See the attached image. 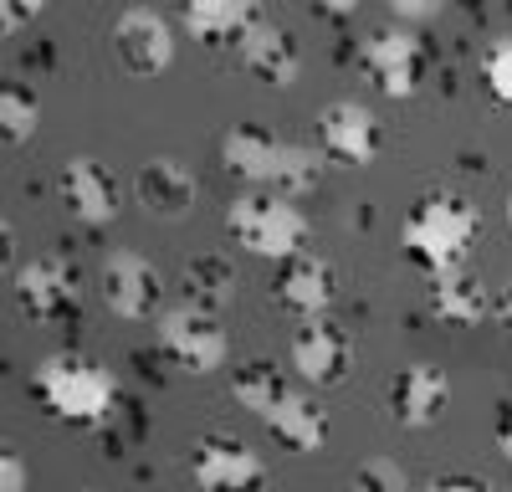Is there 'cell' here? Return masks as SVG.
Wrapping results in <instances>:
<instances>
[{
  "label": "cell",
  "mask_w": 512,
  "mask_h": 492,
  "mask_svg": "<svg viewBox=\"0 0 512 492\" xmlns=\"http://www.w3.org/2000/svg\"><path fill=\"white\" fill-rule=\"evenodd\" d=\"M31 395L52 410L57 421H72V426H98L113 416V405H118V380H113V369L88 359V354H47L36 364V375H31Z\"/></svg>",
  "instance_id": "1"
},
{
  "label": "cell",
  "mask_w": 512,
  "mask_h": 492,
  "mask_svg": "<svg viewBox=\"0 0 512 492\" xmlns=\"http://www.w3.org/2000/svg\"><path fill=\"white\" fill-rule=\"evenodd\" d=\"M482 231V216H477V205L456 195V190H436V195H425L410 205V216H405V252L415 267L425 272H451L466 262V252H472V241Z\"/></svg>",
  "instance_id": "2"
},
{
  "label": "cell",
  "mask_w": 512,
  "mask_h": 492,
  "mask_svg": "<svg viewBox=\"0 0 512 492\" xmlns=\"http://www.w3.org/2000/svg\"><path fill=\"white\" fill-rule=\"evenodd\" d=\"M221 159H226V170L251 180L256 190H277L287 200L297 195H308L323 175V159L303 144H287L267 129H251V123H241V129H231L221 139Z\"/></svg>",
  "instance_id": "3"
},
{
  "label": "cell",
  "mask_w": 512,
  "mask_h": 492,
  "mask_svg": "<svg viewBox=\"0 0 512 492\" xmlns=\"http://www.w3.org/2000/svg\"><path fill=\"white\" fill-rule=\"evenodd\" d=\"M226 231L236 246H246L251 257H272V262H292L308 246V216L303 205L277 195V190H251L236 195L226 205Z\"/></svg>",
  "instance_id": "4"
},
{
  "label": "cell",
  "mask_w": 512,
  "mask_h": 492,
  "mask_svg": "<svg viewBox=\"0 0 512 492\" xmlns=\"http://www.w3.org/2000/svg\"><path fill=\"white\" fill-rule=\"evenodd\" d=\"M190 477L200 492H262L267 487V462L231 431H205L190 446Z\"/></svg>",
  "instance_id": "5"
},
{
  "label": "cell",
  "mask_w": 512,
  "mask_h": 492,
  "mask_svg": "<svg viewBox=\"0 0 512 492\" xmlns=\"http://www.w3.org/2000/svg\"><path fill=\"white\" fill-rule=\"evenodd\" d=\"M16 303L36 323H72L82 313V282L67 257H31L16 267Z\"/></svg>",
  "instance_id": "6"
},
{
  "label": "cell",
  "mask_w": 512,
  "mask_h": 492,
  "mask_svg": "<svg viewBox=\"0 0 512 492\" xmlns=\"http://www.w3.org/2000/svg\"><path fill=\"white\" fill-rule=\"evenodd\" d=\"M159 349L164 359H175L185 375H210V369L226 364V328L210 308H169L159 318Z\"/></svg>",
  "instance_id": "7"
},
{
  "label": "cell",
  "mask_w": 512,
  "mask_h": 492,
  "mask_svg": "<svg viewBox=\"0 0 512 492\" xmlns=\"http://www.w3.org/2000/svg\"><path fill=\"white\" fill-rule=\"evenodd\" d=\"M364 72L374 77V88L384 98H415L420 77H425V47L410 26H379L364 36L359 47Z\"/></svg>",
  "instance_id": "8"
},
{
  "label": "cell",
  "mask_w": 512,
  "mask_h": 492,
  "mask_svg": "<svg viewBox=\"0 0 512 492\" xmlns=\"http://www.w3.org/2000/svg\"><path fill=\"white\" fill-rule=\"evenodd\" d=\"M287 359H292V375L303 380V385L328 390V385H338V380L354 369V339H349L333 318H308V323L292 334Z\"/></svg>",
  "instance_id": "9"
},
{
  "label": "cell",
  "mask_w": 512,
  "mask_h": 492,
  "mask_svg": "<svg viewBox=\"0 0 512 492\" xmlns=\"http://www.w3.org/2000/svg\"><path fill=\"white\" fill-rule=\"evenodd\" d=\"M108 41H113L118 62L128 72H139V77H159L169 62H175V26H169L159 11H149V6H128L113 21Z\"/></svg>",
  "instance_id": "10"
},
{
  "label": "cell",
  "mask_w": 512,
  "mask_h": 492,
  "mask_svg": "<svg viewBox=\"0 0 512 492\" xmlns=\"http://www.w3.org/2000/svg\"><path fill=\"white\" fill-rule=\"evenodd\" d=\"M98 287H103V303L118 318H154L159 303H164V277L139 252H108L103 272H98Z\"/></svg>",
  "instance_id": "11"
},
{
  "label": "cell",
  "mask_w": 512,
  "mask_h": 492,
  "mask_svg": "<svg viewBox=\"0 0 512 492\" xmlns=\"http://www.w3.org/2000/svg\"><path fill=\"white\" fill-rule=\"evenodd\" d=\"M318 139H323V154H333L338 164H374L379 159V144H384V129H379V113L369 103H328L318 113Z\"/></svg>",
  "instance_id": "12"
},
{
  "label": "cell",
  "mask_w": 512,
  "mask_h": 492,
  "mask_svg": "<svg viewBox=\"0 0 512 492\" xmlns=\"http://www.w3.org/2000/svg\"><path fill=\"white\" fill-rule=\"evenodd\" d=\"M57 190H62V205L88 231H103V226L118 221V185L98 159H88V154L67 159L57 170Z\"/></svg>",
  "instance_id": "13"
},
{
  "label": "cell",
  "mask_w": 512,
  "mask_h": 492,
  "mask_svg": "<svg viewBox=\"0 0 512 492\" xmlns=\"http://www.w3.org/2000/svg\"><path fill=\"white\" fill-rule=\"evenodd\" d=\"M134 200L144 205V216H159V221H180L195 211V200H200V180L185 170L180 159H144L139 164V175H134Z\"/></svg>",
  "instance_id": "14"
},
{
  "label": "cell",
  "mask_w": 512,
  "mask_h": 492,
  "mask_svg": "<svg viewBox=\"0 0 512 492\" xmlns=\"http://www.w3.org/2000/svg\"><path fill=\"white\" fill-rule=\"evenodd\" d=\"M446 405H451V380L436 364H405L390 385V416L410 431L436 426L446 416Z\"/></svg>",
  "instance_id": "15"
},
{
  "label": "cell",
  "mask_w": 512,
  "mask_h": 492,
  "mask_svg": "<svg viewBox=\"0 0 512 492\" xmlns=\"http://www.w3.org/2000/svg\"><path fill=\"white\" fill-rule=\"evenodd\" d=\"M272 293H277V303H282L287 313H297L303 323H308V318H328V308H333V298H338V272H333V262L303 252V257L282 262Z\"/></svg>",
  "instance_id": "16"
},
{
  "label": "cell",
  "mask_w": 512,
  "mask_h": 492,
  "mask_svg": "<svg viewBox=\"0 0 512 492\" xmlns=\"http://www.w3.org/2000/svg\"><path fill=\"white\" fill-rule=\"evenodd\" d=\"M241 67L251 77L272 82V88H287V82L297 77V67H303V47H297V36L277 21H256L246 36H241Z\"/></svg>",
  "instance_id": "17"
},
{
  "label": "cell",
  "mask_w": 512,
  "mask_h": 492,
  "mask_svg": "<svg viewBox=\"0 0 512 492\" xmlns=\"http://www.w3.org/2000/svg\"><path fill=\"white\" fill-rule=\"evenodd\" d=\"M262 21L251 0H190L180 11V26L205 41V47H241V36Z\"/></svg>",
  "instance_id": "18"
},
{
  "label": "cell",
  "mask_w": 512,
  "mask_h": 492,
  "mask_svg": "<svg viewBox=\"0 0 512 492\" xmlns=\"http://www.w3.org/2000/svg\"><path fill=\"white\" fill-rule=\"evenodd\" d=\"M262 426H267V431L277 436V446H287V451H323L328 436H333L328 410H323L313 395H303V390H292Z\"/></svg>",
  "instance_id": "19"
},
{
  "label": "cell",
  "mask_w": 512,
  "mask_h": 492,
  "mask_svg": "<svg viewBox=\"0 0 512 492\" xmlns=\"http://www.w3.org/2000/svg\"><path fill=\"white\" fill-rule=\"evenodd\" d=\"M431 313L451 328H472L492 313V293L482 277H472L466 267H451V272L431 277Z\"/></svg>",
  "instance_id": "20"
},
{
  "label": "cell",
  "mask_w": 512,
  "mask_h": 492,
  "mask_svg": "<svg viewBox=\"0 0 512 492\" xmlns=\"http://www.w3.org/2000/svg\"><path fill=\"white\" fill-rule=\"evenodd\" d=\"M241 293V277H236V262L221 257V252H200L185 262V298L195 308H210V313H221L226 303H236Z\"/></svg>",
  "instance_id": "21"
},
{
  "label": "cell",
  "mask_w": 512,
  "mask_h": 492,
  "mask_svg": "<svg viewBox=\"0 0 512 492\" xmlns=\"http://www.w3.org/2000/svg\"><path fill=\"white\" fill-rule=\"evenodd\" d=\"M287 395H292L287 375H282L277 364H267V359H246V364L231 369V400H236L241 410H251L256 421H267Z\"/></svg>",
  "instance_id": "22"
},
{
  "label": "cell",
  "mask_w": 512,
  "mask_h": 492,
  "mask_svg": "<svg viewBox=\"0 0 512 492\" xmlns=\"http://www.w3.org/2000/svg\"><path fill=\"white\" fill-rule=\"evenodd\" d=\"M36 129H41L36 88H26V82H6V88H0V134H6V144H31Z\"/></svg>",
  "instance_id": "23"
},
{
  "label": "cell",
  "mask_w": 512,
  "mask_h": 492,
  "mask_svg": "<svg viewBox=\"0 0 512 492\" xmlns=\"http://www.w3.org/2000/svg\"><path fill=\"white\" fill-rule=\"evenodd\" d=\"M354 492H410V472L390 457H374L354 472Z\"/></svg>",
  "instance_id": "24"
},
{
  "label": "cell",
  "mask_w": 512,
  "mask_h": 492,
  "mask_svg": "<svg viewBox=\"0 0 512 492\" xmlns=\"http://www.w3.org/2000/svg\"><path fill=\"white\" fill-rule=\"evenodd\" d=\"M482 77H487V88H492V98L512 108V36H497L492 47H487Z\"/></svg>",
  "instance_id": "25"
},
{
  "label": "cell",
  "mask_w": 512,
  "mask_h": 492,
  "mask_svg": "<svg viewBox=\"0 0 512 492\" xmlns=\"http://www.w3.org/2000/svg\"><path fill=\"white\" fill-rule=\"evenodd\" d=\"M26 487H31V472L21 462V451H6L0 457V492H26Z\"/></svg>",
  "instance_id": "26"
},
{
  "label": "cell",
  "mask_w": 512,
  "mask_h": 492,
  "mask_svg": "<svg viewBox=\"0 0 512 492\" xmlns=\"http://www.w3.org/2000/svg\"><path fill=\"white\" fill-rule=\"evenodd\" d=\"M431 16H441V6H425V0H395V26H420Z\"/></svg>",
  "instance_id": "27"
},
{
  "label": "cell",
  "mask_w": 512,
  "mask_h": 492,
  "mask_svg": "<svg viewBox=\"0 0 512 492\" xmlns=\"http://www.w3.org/2000/svg\"><path fill=\"white\" fill-rule=\"evenodd\" d=\"M492 318H497V323L507 328V334H512V282L492 293Z\"/></svg>",
  "instance_id": "28"
},
{
  "label": "cell",
  "mask_w": 512,
  "mask_h": 492,
  "mask_svg": "<svg viewBox=\"0 0 512 492\" xmlns=\"http://www.w3.org/2000/svg\"><path fill=\"white\" fill-rule=\"evenodd\" d=\"M431 492H497L492 482H477V477H446V482H436Z\"/></svg>",
  "instance_id": "29"
},
{
  "label": "cell",
  "mask_w": 512,
  "mask_h": 492,
  "mask_svg": "<svg viewBox=\"0 0 512 492\" xmlns=\"http://www.w3.org/2000/svg\"><path fill=\"white\" fill-rule=\"evenodd\" d=\"M31 16H36V11H26V6H6V11H0V26H6V36H16Z\"/></svg>",
  "instance_id": "30"
},
{
  "label": "cell",
  "mask_w": 512,
  "mask_h": 492,
  "mask_svg": "<svg viewBox=\"0 0 512 492\" xmlns=\"http://www.w3.org/2000/svg\"><path fill=\"white\" fill-rule=\"evenodd\" d=\"M497 446H502V457L512 462V410H507V421L497 426Z\"/></svg>",
  "instance_id": "31"
},
{
  "label": "cell",
  "mask_w": 512,
  "mask_h": 492,
  "mask_svg": "<svg viewBox=\"0 0 512 492\" xmlns=\"http://www.w3.org/2000/svg\"><path fill=\"white\" fill-rule=\"evenodd\" d=\"M507 226H512V195H507Z\"/></svg>",
  "instance_id": "32"
}]
</instances>
